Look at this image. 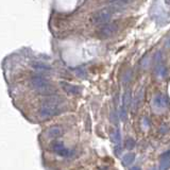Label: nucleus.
<instances>
[{"label": "nucleus", "mask_w": 170, "mask_h": 170, "mask_svg": "<svg viewBox=\"0 0 170 170\" xmlns=\"http://www.w3.org/2000/svg\"><path fill=\"white\" fill-rule=\"evenodd\" d=\"M64 100L63 98L54 95H48L42 101V105L39 109V115L42 118H49L57 115L63 109Z\"/></svg>", "instance_id": "nucleus-1"}, {"label": "nucleus", "mask_w": 170, "mask_h": 170, "mask_svg": "<svg viewBox=\"0 0 170 170\" xmlns=\"http://www.w3.org/2000/svg\"><path fill=\"white\" fill-rule=\"evenodd\" d=\"M118 6H112V8H104L101 9V10L97 11L93 14L91 18V21L93 24L95 26H101V24H104L106 22H109L111 18L113 17L114 13L116 12V9Z\"/></svg>", "instance_id": "nucleus-2"}, {"label": "nucleus", "mask_w": 170, "mask_h": 170, "mask_svg": "<svg viewBox=\"0 0 170 170\" xmlns=\"http://www.w3.org/2000/svg\"><path fill=\"white\" fill-rule=\"evenodd\" d=\"M118 31V24L116 22H106L104 24L99 26L97 30V35L100 39H109L113 36Z\"/></svg>", "instance_id": "nucleus-4"}, {"label": "nucleus", "mask_w": 170, "mask_h": 170, "mask_svg": "<svg viewBox=\"0 0 170 170\" xmlns=\"http://www.w3.org/2000/svg\"><path fill=\"white\" fill-rule=\"evenodd\" d=\"M107 1L115 6H126V4L130 3L131 0H107Z\"/></svg>", "instance_id": "nucleus-12"}, {"label": "nucleus", "mask_w": 170, "mask_h": 170, "mask_svg": "<svg viewBox=\"0 0 170 170\" xmlns=\"http://www.w3.org/2000/svg\"><path fill=\"white\" fill-rule=\"evenodd\" d=\"M61 85L67 94H70V95H73V96L81 94V88H80L79 86H76V85L66 83V82H62Z\"/></svg>", "instance_id": "nucleus-8"}, {"label": "nucleus", "mask_w": 170, "mask_h": 170, "mask_svg": "<svg viewBox=\"0 0 170 170\" xmlns=\"http://www.w3.org/2000/svg\"><path fill=\"white\" fill-rule=\"evenodd\" d=\"M33 66H34L37 70H49V69H50V67L47 66V65H45V64H36V65H33Z\"/></svg>", "instance_id": "nucleus-13"}, {"label": "nucleus", "mask_w": 170, "mask_h": 170, "mask_svg": "<svg viewBox=\"0 0 170 170\" xmlns=\"http://www.w3.org/2000/svg\"><path fill=\"white\" fill-rule=\"evenodd\" d=\"M112 140H113L114 144H115L116 150L118 148V151L120 152V150H121V137H120L119 129H116L115 131L112 133Z\"/></svg>", "instance_id": "nucleus-10"}, {"label": "nucleus", "mask_w": 170, "mask_h": 170, "mask_svg": "<svg viewBox=\"0 0 170 170\" xmlns=\"http://www.w3.org/2000/svg\"><path fill=\"white\" fill-rule=\"evenodd\" d=\"M165 3H166L167 6H170V0H165Z\"/></svg>", "instance_id": "nucleus-14"}, {"label": "nucleus", "mask_w": 170, "mask_h": 170, "mask_svg": "<svg viewBox=\"0 0 170 170\" xmlns=\"http://www.w3.org/2000/svg\"><path fill=\"white\" fill-rule=\"evenodd\" d=\"M51 148H52L54 153H57L60 156H63V157H68V156L71 155V152L61 142H54L52 144V146H51Z\"/></svg>", "instance_id": "nucleus-6"}, {"label": "nucleus", "mask_w": 170, "mask_h": 170, "mask_svg": "<svg viewBox=\"0 0 170 170\" xmlns=\"http://www.w3.org/2000/svg\"><path fill=\"white\" fill-rule=\"evenodd\" d=\"M30 84L33 87V89H35L41 94H44V95H53V93H54V88H53L52 85L49 83L48 80H46L44 77H41V76L31 78Z\"/></svg>", "instance_id": "nucleus-3"}, {"label": "nucleus", "mask_w": 170, "mask_h": 170, "mask_svg": "<svg viewBox=\"0 0 170 170\" xmlns=\"http://www.w3.org/2000/svg\"><path fill=\"white\" fill-rule=\"evenodd\" d=\"M170 167V151H167L161 155V169H168Z\"/></svg>", "instance_id": "nucleus-9"}, {"label": "nucleus", "mask_w": 170, "mask_h": 170, "mask_svg": "<svg viewBox=\"0 0 170 170\" xmlns=\"http://www.w3.org/2000/svg\"><path fill=\"white\" fill-rule=\"evenodd\" d=\"M62 134H63V130H62L61 127L53 126V127H50L46 131V137L49 138V139H54V138L60 137Z\"/></svg>", "instance_id": "nucleus-7"}, {"label": "nucleus", "mask_w": 170, "mask_h": 170, "mask_svg": "<svg viewBox=\"0 0 170 170\" xmlns=\"http://www.w3.org/2000/svg\"><path fill=\"white\" fill-rule=\"evenodd\" d=\"M135 161V154L134 153H128L122 157V163H124V166H129L132 163Z\"/></svg>", "instance_id": "nucleus-11"}, {"label": "nucleus", "mask_w": 170, "mask_h": 170, "mask_svg": "<svg viewBox=\"0 0 170 170\" xmlns=\"http://www.w3.org/2000/svg\"><path fill=\"white\" fill-rule=\"evenodd\" d=\"M152 104H153V106L157 109H165L169 105V100L164 94H157V95H155V97L153 98Z\"/></svg>", "instance_id": "nucleus-5"}]
</instances>
